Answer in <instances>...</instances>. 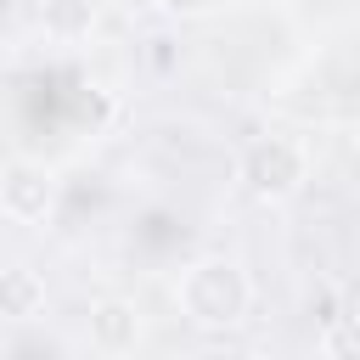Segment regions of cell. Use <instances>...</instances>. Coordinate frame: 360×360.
<instances>
[{
  "label": "cell",
  "instance_id": "1",
  "mask_svg": "<svg viewBox=\"0 0 360 360\" xmlns=\"http://www.w3.org/2000/svg\"><path fill=\"white\" fill-rule=\"evenodd\" d=\"M253 304V281L236 259H197L180 276V309L191 326H236Z\"/></svg>",
  "mask_w": 360,
  "mask_h": 360
},
{
  "label": "cell",
  "instance_id": "2",
  "mask_svg": "<svg viewBox=\"0 0 360 360\" xmlns=\"http://www.w3.org/2000/svg\"><path fill=\"white\" fill-rule=\"evenodd\" d=\"M309 174V158L292 135H253L236 152V180L253 197H292Z\"/></svg>",
  "mask_w": 360,
  "mask_h": 360
},
{
  "label": "cell",
  "instance_id": "3",
  "mask_svg": "<svg viewBox=\"0 0 360 360\" xmlns=\"http://www.w3.org/2000/svg\"><path fill=\"white\" fill-rule=\"evenodd\" d=\"M56 208V180L39 163H6L0 169V214L11 225H39Z\"/></svg>",
  "mask_w": 360,
  "mask_h": 360
},
{
  "label": "cell",
  "instance_id": "4",
  "mask_svg": "<svg viewBox=\"0 0 360 360\" xmlns=\"http://www.w3.org/2000/svg\"><path fill=\"white\" fill-rule=\"evenodd\" d=\"M135 343H141V304L135 298H101V304H90V349L129 354Z\"/></svg>",
  "mask_w": 360,
  "mask_h": 360
},
{
  "label": "cell",
  "instance_id": "5",
  "mask_svg": "<svg viewBox=\"0 0 360 360\" xmlns=\"http://www.w3.org/2000/svg\"><path fill=\"white\" fill-rule=\"evenodd\" d=\"M45 309V281L28 264H0V321H34Z\"/></svg>",
  "mask_w": 360,
  "mask_h": 360
},
{
  "label": "cell",
  "instance_id": "6",
  "mask_svg": "<svg viewBox=\"0 0 360 360\" xmlns=\"http://www.w3.org/2000/svg\"><path fill=\"white\" fill-rule=\"evenodd\" d=\"M321 354L326 360H360V309H343V315L321 321Z\"/></svg>",
  "mask_w": 360,
  "mask_h": 360
},
{
  "label": "cell",
  "instance_id": "7",
  "mask_svg": "<svg viewBox=\"0 0 360 360\" xmlns=\"http://www.w3.org/2000/svg\"><path fill=\"white\" fill-rule=\"evenodd\" d=\"M90 0H51L45 6V28L51 34H62V39H73V34H90Z\"/></svg>",
  "mask_w": 360,
  "mask_h": 360
},
{
  "label": "cell",
  "instance_id": "8",
  "mask_svg": "<svg viewBox=\"0 0 360 360\" xmlns=\"http://www.w3.org/2000/svg\"><path fill=\"white\" fill-rule=\"evenodd\" d=\"M158 6H163L169 17H197V11L208 6V0H158Z\"/></svg>",
  "mask_w": 360,
  "mask_h": 360
},
{
  "label": "cell",
  "instance_id": "9",
  "mask_svg": "<svg viewBox=\"0 0 360 360\" xmlns=\"http://www.w3.org/2000/svg\"><path fill=\"white\" fill-rule=\"evenodd\" d=\"M354 152H360V135H354Z\"/></svg>",
  "mask_w": 360,
  "mask_h": 360
},
{
  "label": "cell",
  "instance_id": "10",
  "mask_svg": "<svg viewBox=\"0 0 360 360\" xmlns=\"http://www.w3.org/2000/svg\"><path fill=\"white\" fill-rule=\"evenodd\" d=\"M354 309H360V304H354Z\"/></svg>",
  "mask_w": 360,
  "mask_h": 360
}]
</instances>
